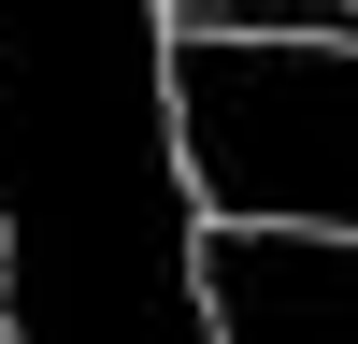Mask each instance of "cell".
<instances>
[{"label": "cell", "instance_id": "6da1fadb", "mask_svg": "<svg viewBox=\"0 0 358 344\" xmlns=\"http://www.w3.org/2000/svg\"><path fill=\"white\" fill-rule=\"evenodd\" d=\"M0 330L201 344V187L172 129V0H0Z\"/></svg>", "mask_w": 358, "mask_h": 344}, {"label": "cell", "instance_id": "7a4b0ae2", "mask_svg": "<svg viewBox=\"0 0 358 344\" xmlns=\"http://www.w3.org/2000/svg\"><path fill=\"white\" fill-rule=\"evenodd\" d=\"M172 129L201 215L358 229V43L330 29H172Z\"/></svg>", "mask_w": 358, "mask_h": 344}, {"label": "cell", "instance_id": "3957f363", "mask_svg": "<svg viewBox=\"0 0 358 344\" xmlns=\"http://www.w3.org/2000/svg\"><path fill=\"white\" fill-rule=\"evenodd\" d=\"M201 301H215V330H258V344L358 330V229H330V215H201Z\"/></svg>", "mask_w": 358, "mask_h": 344}]
</instances>
